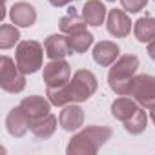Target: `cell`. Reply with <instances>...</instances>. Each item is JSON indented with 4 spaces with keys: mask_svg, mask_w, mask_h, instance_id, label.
Wrapping results in <instances>:
<instances>
[{
    "mask_svg": "<svg viewBox=\"0 0 155 155\" xmlns=\"http://www.w3.org/2000/svg\"><path fill=\"white\" fill-rule=\"evenodd\" d=\"M99 88L97 77L90 69H77L73 79L57 90H48V99L53 106H68L75 102H84L95 95Z\"/></svg>",
    "mask_w": 155,
    "mask_h": 155,
    "instance_id": "1",
    "label": "cell"
},
{
    "mask_svg": "<svg viewBox=\"0 0 155 155\" xmlns=\"http://www.w3.org/2000/svg\"><path fill=\"white\" fill-rule=\"evenodd\" d=\"M110 137L111 130L108 126H88L69 139L66 151L68 155H95Z\"/></svg>",
    "mask_w": 155,
    "mask_h": 155,
    "instance_id": "2",
    "label": "cell"
},
{
    "mask_svg": "<svg viewBox=\"0 0 155 155\" xmlns=\"http://www.w3.org/2000/svg\"><path fill=\"white\" fill-rule=\"evenodd\" d=\"M139 69V58L135 55H122L115 60L108 73V84L117 95H130L135 73Z\"/></svg>",
    "mask_w": 155,
    "mask_h": 155,
    "instance_id": "3",
    "label": "cell"
},
{
    "mask_svg": "<svg viewBox=\"0 0 155 155\" xmlns=\"http://www.w3.org/2000/svg\"><path fill=\"white\" fill-rule=\"evenodd\" d=\"M42 58H44V48L37 40H22L17 46L15 60L18 68L26 73L31 75L42 68Z\"/></svg>",
    "mask_w": 155,
    "mask_h": 155,
    "instance_id": "4",
    "label": "cell"
},
{
    "mask_svg": "<svg viewBox=\"0 0 155 155\" xmlns=\"http://www.w3.org/2000/svg\"><path fill=\"white\" fill-rule=\"evenodd\" d=\"M0 88L8 93H20L26 88V73L6 55L0 58Z\"/></svg>",
    "mask_w": 155,
    "mask_h": 155,
    "instance_id": "5",
    "label": "cell"
},
{
    "mask_svg": "<svg viewBox=\"0 0 155 155\" xmlns=\"http://www.w3.org/2000/svg\"><path fill=\"white\" fill-rule=\"evenodd\" d=\"M71 66L64 60V58H57L51 60L44 66V73H42V81L46 82L48 90H57L66 86L71 79Z\"/></svg>",
    "mask_w": 155,
    "mask_h": 155,
    "instance_id": "6",
    "label": "cell"
},
{
    "mask_svg": "<svg viewBox=\"0 0 155 155\" xmlns=\"http://www.w3.org/2000/svg\"><path fill=\"white\" fill-rule=\"evenodd\" d=\"M130 95L142 108H148V110L153 108L155 106V77L153 75H139V77H135Z\"/></svg>",
    "mask_w": 155,
    "mask_h": 155,
    "instance_id": "7",
    "label": "cell"
},
{
    "mask_svg": "<svg viewBox=\"0 0 155 155\" xmlns=\"http://www.w3.org/2000/svg\"><path fill=\"white\" fill-rule=\"evenodd\" d=\"M6 128H8L9 135L24 137L28 133V130H31V117L28 115V111L22 106H17L6 117Z\"/></svg>",
    "mask_w": 155,
    "mask_h": 155,
    "instance_id": "8",
    "label": "cell"
},
{
    "mask_svg": "<svg viewBox=\"0 0 155 155\" xmlns=\"http://www.w3.org/2000/svg\"><path fill=\"white\" fill-rule=\"evenodd\" d=\"M108 31L117 38H124L131 31V20L122 9H110L108 13Z\"/></svg>",
    "mask_w": 155,
    "mask_h": 155,
    "instance_id": "9",
    "label": "cell"
},
{
    "mask_svg": "<svg viewBox=\"0 0 155 155\" xmlns=\"http://www.w3.org/2000/svg\"><path fill=\"white\" fill-rule=\"evenodd\" d=\"M9 17L15 26L31 28L37 22V11L29 2H15L9 9Z\"/></svg>",
    "mask_w": 155,
    "mask_h": 155,
    "instance_id": "10",
    "label": "cell"
},
{
    "mask_svg": "<svg viewBox=\"0 0 155 155\" xmlns=\"http://www.w3.org/2000/svg\"><path fill=\"white\" fill-rule=\"evenodd\" d=\"M58 122L62 126V130L66 131H75L79 130L82 124H84V110L75 106V104H68L60 115H58Z\"/></svg>",
    "mask_w": 155,
    "mask_h": 155,
    "instance_id": "11",
    "label": "cell"
},
{
    "mask_svg": "<svg viewBox=\"0 0 155 155\" xmlns=\"http://www.w3.org/2000/svg\"><path fill=\"white\" fill-rule=\"evenodd\" d=\"M139 108H140V104L135 101V99H130V97H124V95H120L117 101H113V104H111V115L117 119V120H120L122 124L126 122V120H130L137 111H139Z\"/></svg>",
    "mask_w": 155,
    "mask_h": 155,
    "instance_id": "12",
    "label": "cell"
},
{
    "mask_svg": "<svg viewBox=\"0 0 155 155\" xmlns=\"http://www.w3.org/2000/svg\"><path fill=\"white\" fill-rule=\"evenodd\" d=\"M44 51L46 55L51 58V60H57V58H64L66 55H69V44H68V37L64 35H49L46 40H44Z\"/></svg>",
    "mask_w": 155,
    "mask_h": 155,
    "instance_id": "13",
    "label": "cell"
},
{
    "mask_svg": "<svg viewBox=\"0 0 155 155\" xmlns=\"http://www.w3.org/2000/svg\"><path fill=\"white\" fill-rule=\"evenodd\" d=\"M20 106L28 111V115L31 117V120H37L40 117H46L51 111V101H46V97H40V95L26 97L20 102Z\"/></svg>",
    "mask_w": 155,
    "mask_h": 155,
    "instance_id": "14",
    "label": "cell"
},
{
    "mask_svg": "<svg viewBox=\"0 0 155 155\" xmlns=\"http://www.w3.org/2000/svg\"><path fill=\"white\" fill-rule=\"evenodd\" d=\"M119 57V46L115 42H110V40H102L99 42L95 48H93V60L99 64V66H111Z\"/></svg>",
    "mask_w": 155,
    "mask_h": 155,
    "instance_id": "15",
    "label": "cell"
},
{
    "mask_svg": "<svg viewBox=\"0 0 155 155\" xmlns=\"http://www.w3.org/2000/svg\"><path fill=\"white\" fill-rule=\"evenodd\" d=\"M106 13H108V9H106V6L101 2V0H88V2L84 4V8H82V17L86 20V24L88 26H95V28L104 22Z\"/></svg>",
    "mask_w": 155,
    "mask_h": 155,
    "instance_id": "16",
    "label": "cell"
},
{
    "mask_svg": "<svg viewBox=\"0 0 155 155\" xmlns=\"http://www.w3.org/2000/svg\"><path fill=\"white\" fill-rule=\"evenodd\" d=\"M68 44H69V51L71 53H86L88 48L93 44V35L86 29V28H81L73 33L68 35Z\"/></svg>",
    "mask_w": 155,
    "mask_h": 155,
    "instance_id": "17",
    "label": "cell"
},
{
    "mask_svg": "<svg viewBox=\"0 0 155 155\" xmlns=\"http://www.w3.org/2000/svg\"><path fill=\"white\" fill-rule=\"evenodd\" d=\"M57 117L53 113H48L46 117H40L37 120H31V133L37 139H49L57 130Z\"/></svg>",
    "mask_w": 155,
    "mask_h": 155,
    "instance_id": "18",
    "label": "cell"
},
{
    "mask_svg": "<svg viewBox=\"0 0 155 155\" xmlns=\"http://www.w3.org/2000/svg\"><path fill=\"white\" fill-rule=\"evenodd\" d=\"M135 38L142 44H150L155 40V18L153 17H140L133 26Z\"/></svg>",
    "mask_w": 155,
    "mask_h": 155,
    "instance_id": "19",
    "label": "cell"
},
{
    "mask_svg": "<svg viewBox=\"0 0 155 155\" xmlns=\"http://www.w3.org/2000/svg\"><path fill=\"white\" fill-rule=\"evenodd\" d=\"M58 26H60V31H62L64 35H69V33L81 29V28H86V20H84V17H81L75 9H69L68 15H64V17L60 18Z\"/></svg>",
    "mask_w": 155,
    "mask_h": 155,
    "instance_id": "20",
    "label": "cell"
},
{
    "mask_svg": "<svg viewBox=\"0 0 155 155\" xmlns=\"http://www.w3.org/2000/svg\"><path fill=\"white\" fill-rule=\"evenodd\" d=\"M146 126H148V115H146V111H144L142 108H139V111H137L130 120L124 122V130H126L128 133H131V135L142 133V131L146 130Z\"/></svg>",
    "mask_w": 155,
    "mask_h": 155,
    "instance_id": "21",
    "label": "cell"
},
{
    "mask_svg": "<svg viewBox=\"0 0 155 155\" xmlns=\"http://www.w3.org/2000/svg\"><path fill=\"white\" fill-rule=\"evenodd\" d=\"M20 38V33L15 26L11 24H2L0 26V48L2 49H9L13 48Z\"/></svg>",
    "mask_w": 155,
    "mask_h": 155,
    "instance_id": "22",
    "label": "cell"
},
{
    "mask_svg": "<svg viewBox=\"0 0 155 155\" xmlns=\"http://www.w3.org/2000/svg\"><path fill=\"white\" fill-rule=\"evenodd\" d=\"M146 2H148V0H120L122 8L128 13H139L140 9L146 8Z\"/></svg>",
    "mask_w": 155,
    "mask_h": 155,
    "instance_id": "23",
    "label": "cell"
},
{
    "mask_svg": "<svg viewBox=\"0 0 155 155\" xmlns=\"http://www.w3.org/2000/svg\"><path fill=\"white\" fill-rule=\"evenodd\" d=\"M69 2H77V0H49V4L55 6V8H64V6H68Z\"/></svg>",
    "mask_w": 155,
    "mask_h": 155,
    "instance_id": "24",
    "label": "cell"
},
{
    "mask_svg": "<svg viewBox=\"0 0 155 155\" xmlns=\"http://www.w3.org/2000/svg\"><path fill=\"white\" fill-rule=\"evenodd\" d=\"M148 55H150V57H151V58L155 60V40L148 44Z\"/></svg>",
    "mask_w": 155,
    "mask_h": 155,
    "instance_id": "25",
    "label": "cell"
},
{
    "mask_svg": "<svg viewBox=\"0 0 155 155\" xmlns=\"http://www.w3.org/2000/svg\"><path fill=\"white\" fill-rule=\"evenodd\" d=\"M150 119L153 120V124H155V106L153 108H150Z\"/></svg>",
    "mask_w": 155,
    "mask_h": 155,
    "instance_id": "26",
    "label": "cell"
},
{
    "mask_svg": "<svg viewBox=\"0 0 155 155\" xmlns=\"http://www.w3.org/2000/svg\"><path fill=\"white\" fill-rule=\"evenodd\" d=\"M108 2H113V0H108Z\"/></svg>",
    "mask_w": 155,
    "mask_h": 155,
    "instance_id": "27",
    "label": "cell"
}]
</instances>
